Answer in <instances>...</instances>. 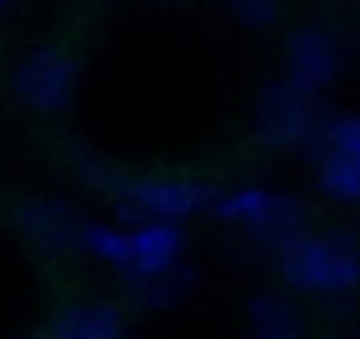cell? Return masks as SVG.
Masks as SVG:
<instances>
[{
  "label": "cell",
  "instance_id": "cell-1",
  "mask_svg": "<svg viewBox=\"0 0 360 339\" xmlns=\"http://www.w3.org/2000/svg\"><path fill=\"white\" fill-rule=\"evenodd\" d=\"M276 269L283 283L297 293L342 300L360 286V241L346 230L335 234H300L276 251Z\"/></svg>",
  "mask_w": 360,
  "mask_h": 339
},
{
  "label": "cell",
  "instance_id": "cell-2",
  "mask_svg": "<svg viewBox=\"0 0 360 339\" xmlns=\"http://www.w3.org/2000/svg\"><path fill=\"white\" fill-rule=\"evenodd\" d=\"M209 212L216 219L244 230L251 241H258L272 255L279 248H286L290 241H297L300 234H307V209L293 195H283V191H272V188H258V184L219 191Z\"/></svg>",
  "mask_w": 360,
  "mask_h": 339
},
{
  "label": "cell",
  "instance_id": "cell-3",
  "mask_svg": "<svg viewBox=\"0 0 360 339\" xmlns=\"http://www.w3.org/2000/svg\"><path fill=\"white\" fill-rule=\"evenodd\" d=\"M216 188L188 177H120L113 188L117 212L127 226L138 223H184L216 202Z\"/></svg>",
  "mask_w": 360,
  "mask_h": 339
},
{
  "label": "cell",
  "instance_id": "cell-4",
  "mask_svg": "<svg viewBox=\"0 0 360 339\" xmlns=\"http://www.w3.org/2000/svg\"><path fill=\"white\" fill-rule=\"evenodd\" d=\"M325 117L318 113V99L293 89L286 78L265 85L255 106V134L272 152L314 148Z\"/></svg>",
  "mask_w": 360,
  "mask_h": 339
},
{
  "label": "cell",
  "instance_id": "cell-5",
  "mask_svg": "<svg viewBox=\"0 0 360 339\" xmlns=\"http://www.w3.org/2000/svg\"><path fill=\"white\" fill-rule=\"evenodd\" d=\"M78 85V60L64 46H39L32 50L11 75V92L18 103L39 113H53L71 103Z\"/></svg>",
  "mask_w": 360,
  "mask_h": 339
},
{
  "label": "cell",
  "instance_id": "cell-6",
  "mask_svg": "<svg viewBox=\"0 0 360 339\" xmlns=\"http://www.w3.org/2000/svg\"><path fill=\"white\" fill-rule=\"evenodd\" d=\"M82 212L64 198H25L15 205V226L18 234L43 255L57 258L68 251H78L82 237Z\"/></svg>",
  "mask_w": 360,
  "mask_h": 339
},
{
  "label": "cell",
  "instance_id": "cell-7",
  "mask_svg": "<svg viewBox=\"0 0 360 339\" xmlns=\"http://www.w3.org/2000/svg\"><path fill=\"white\" fill-rule=\"evenodd\" d=\"M342 53L328 29L304 25L286 39V82L307 96H321L339 75Z\"/></svg>",
  "mask_w": 360,
  "mask_h": 339
},
{
  "label": "cell",
  "instance_id": "cell-8",
  "mask_svg": "<svg viewBox=\"0 0 360 339\" xmlns=\"http://www.w3.org/2000/svg\"><path fill=\"white\" fill-rule=\"evenodd\" d=\"M131 230V258L120 272L124 283H141L184 265V226L180 223H138Z\"/></svg>",
  "mask_w": 360,
  "mask_h": 339
},
{
  "label": "cell",
  "instance_id": "cell-9",
  "mask_svg": "<svg viewBox=\"0 0 360 339\" xmlns=\"http://www.w3.org/2000/svg\"><path fill=\"white\" fill-rule=\"evenodd\" d=\"M124 335H127L124 311L106 300L64 307L46 332V339H124Z\"/></svg>",
  "mask_w": 360,
  "mask_h": 339
},
{
  "label": "cell",
  "instance_id": "cell-10",
  "mask_svg": "<svg viewBox=\"0 0 360 339\" xmlns=\"http://www.w3.org/2000/svg\"><path fill=\"white\" fill-rule=\"evenodd\" d=\"M251 339H304V314L283 293H258L248 304Z\"/></svg>",
  "mask_w": 360,
  "mask_h": 339
},
{
  "label": "cell",
  "instance_id": "cell-11",
  "mask_svg": "<svg viewBox=\"0 0 360 339\" xmlns=\"http://www.w3.org/2000/svg\"><path fill=\"white\" fill-rule=\"evenodd\" d=\"M314 166H318V188L328 198L342 205H360V159L332 148H314Z\"/></svg>",
  "mask_w": 360,
  "mask_h": 339
},
{
  "label": "cell",
  "instance_id": "cell-12",
  "mask_svg": "<svg viewBox=\"0 0 360 339\" xmlns=\"http://www.w3.org/2000/svg\"><path fill=\"white\" fill-rule=\"evenodd\" d=\"M78 251H85L89 258L124 272L127 258H131V230L117 226V223H99V219H85L82 223V237H78Z\"/></svg>",
  "mask_w": 360,
  "mask_h": 339
},
{
  "label": "cell",
  "instance_id": "cell-13",
  "mask_svg": "<svg viewBox=\"0 0 360 339\" xmlns=\"http://www.w3.org/2000/svg\"><path fill=\"white\" fill-rule=\"evenodd\" d=\"M191 279L195 276H191L188 265H176L166 276L141 279V283H124V286H127V293H131V300L138 307H169V304H176L180 297L191 290Z\"/></svg>",
  "mask_w": 360,
  "mask_h": 339
},
{
  "label": "cell",
  "instance_id": "cell-14",
  "mask_svg": "<svg viewBox=\"0 0 360 339\" xmlns=\"http://www.w3.org/2000/svg\"><path fill=\"white\" fill-rule=\"evenodd\" d=\"M314 148H332V152H342V155L360 159V113L325 117V124H321V134H318Z\"/></svg>",
  "mask_w": 360,
  "mask_h": 339
},
{
  "label": "cell",
  "instance_id": "cell-15",
  "mask_svg": "<svg viewBox=\"0 0 360 339\" xmlns=\"http://www.w3.org/2000/svg\"><path fill=\"white\" fill-rule=\"evenodd\" d=\"M71 162H75V174L89 184V188H96V191H106V195H113V188H117V181L124 177L120 170L113 166V162H106L103 155H96V152H85V148H78L75 155H71Z\"/></svg>",
  "mask_w": 360,
  "mask_h": 339
},
{
  "label": "cell",
  "instance_id": "cell-16",
  "mask_svg": "<svg viewBox=\"0 0 360 339\" xmlns=\"http://www.w3.org/2000/svg\"><path fill=\"white\" fill-rule=\"evenodd\" d=\"M223 8L248 29H269L283 11V0H223Z\"/></svg>",
  "mask_w": 360,
  "mask_h": 339
},
{
  "label": "cell",
  "instance_id": "cell-17",
  "mask_svg": "<svg viewBox=\"0 0 360 339\" xmlns=\"http://www.w3.org/2000/svg\"><path fill=\"white\" fill-rule=\"evenodd\" d=\"M155 4H169V0H155Z\"/></svg>",
  "mask_w": 360,
  "mask_h": 339
},
{
  "label": "cell",
  "instance_id": "cell-18",
  "mask_svg": "<svg viewBox=\"0 0 360 339\" xmlns=\"http://www.w3.org/2000/svg\"><path fill=\"white\" fill-rule=\"evenodd\" d=\"M4 4H8V0H0V8H4Z\"/></svg>",
  "mask_w": 360,
  "mask_h": 339
}]
</instances>
